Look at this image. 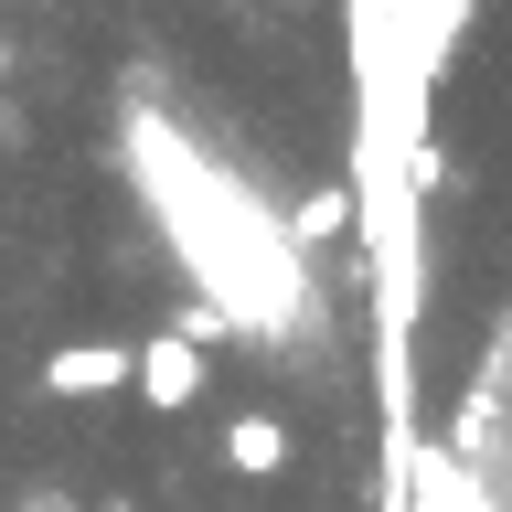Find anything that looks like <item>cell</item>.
<instances>
[{
    "mask_svg": "<svg viewBox=\"0 0 512 512\" xmlns=\"http://www.w3.org/2000/svg\"><path fill=\"white\" fill-rule=\"evenodd\" d=\"M288 11H320V0H288Z\"/></svg>",
    "mask_w": 512,
    "mask_h": 512,
    "instance_id": "1",
    "label": "cell"
}]
</instances>
